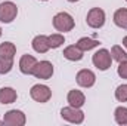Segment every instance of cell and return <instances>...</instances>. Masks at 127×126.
<instances>
[{
    "label": "cell",
    "mask_w": 127,
    "mask_h": 126,
    "mask_svg": "<svg viewBox=\"0 0 127 126\" xmlns=\"http://www.w3.org/2000/svg\"><path fill=\"white\" fill-rule=\"evenodd\" d=\"M53 27L61 33L71 31L74 28V19L69 13L66 12H59L53 16Z\"/></svg>",
    "instance_id": "6da1fadb"
},
{
    "label": "cell",
    "mask_w": 127,
    "mask_h": 126,
    "mask_svg": "<svg viewBox=\"0 0 127 126\" xmlns=\"http://www.w3.org/2000/svg\"><path fill=\"white\" fill-rule=\"evenodd\" d=\"M92 61H93V65H95L97 70L105 71V70H108V68L111 67V64H112L111 52H109L108 49H99L95 55H93Z\"/></svg>",
    "instance_id": "7a4b0ae2"
},
{
    "label": "cell",
    "mask_w": 127,
    "mask_h": 126,
    "mask_svg": "<svg viewBox=\"0 0 127 126\" xmlns=\"http://www.w3.org/2000/svg\"><path fill=\"white\" fill-rule=\"evenodd\" d=\"M18 15V7L13 1H3L0 3V21L4 24L12 22Z\"/></svg>",
    "instance_id": "3957f363"
},
{
    "label": "cell",
    "mask_w": 127,
    "mask_h": 126,
    "mask_svg": "<svg viewBox=\"0 0 127 126\" xmlns=\"http://www.w3.org/2000/svg\"><path fill=\"white\" fill-rule=\"evenodd\" d=\"M30 95H31V98L34 101H37L40 104H44V102H47L50 99L52 91L46 85H34L31 88V91H30Z\"/></svg>",
    "instance_id": "277c9868"
},
{
    "label": "cell",
    "mask_w": 127,
    "mask_h": 126,
    "mask_svg": "<svg viewBox=\"0 0 127 126\" xmlns=\"http://www.w3.org/2000/svg\"><path fill=\"white\" fill-rule=\"evenodd\" d=\"M87 25L92 28H100L105 24V12L100 7H92L87 13Z\"/></svg>",
    "instance_id": "5b68a950"
},
{
    "label": "cell",
    "mask_w": 127,
    "mask_h": 126,
    "mask_svg": "<svg viewBox=\"0 0 127 126\" xmlns=\"http://www.w3.org/2000/svg\"><path fill=\"white\" fill-rule=\"evenodd\" d=\"M61 116L62 119H65L66 122H71V123H83L84 120V113L80 110V108H75V107H64L61 110Z\"/></svg>",
    "instance_id": "8992f818"
},
{
    "label": "cell",
    "mask_w": 127,
    "mask_h": 126,
    "mask_svg": "<svg viewBox=\"0 0 127 126\" xmlns=\"http://www.w3.org/2000/svg\"><path fill=\"white\" fill-rule=\"evenodd\" d=\"M53 74V65L49 61H40V63L35 64L34 70H32V76H35L37 79H43V80H47L50 79Z\"/></svg>",
    "instance_id": "52a82bcc"
},
{
    "label": "cell",
    "mask_w": 127,
    "mask_h": 126,
    "mask_svg": "<svg viewBox=\"0 0 127 126\" xmlns=\"http://www.w3.org/2000/svg\"><path fill=\"white\" fill-rule=\"evenodd\" d=\"M25 122H27L25 114L19 110H10L3 117V123L7 126H24Z\"/></svg>",
    "instance_id": "ba28073f"
},
{
    "label": "cell",
    "mask_w": 127,
    "mask_h": 126,
    "mask_svg": "<svg viewBox=\"0 0 127 126\" xmlns=\"http://www.w3.org/2000/svg\"><path fill=\"white\" fill-rule=\"evenodd\" d=\"M75 79H77V83H78L81 88H92L96 82L95 73H93L92 70H87V68L80 70V71L77 73V77H75Z\"/></svg>",
    "instance_id": "9c48e42d"
},
{
    "label": "cell",
    "mask_w": 127,
    "mask_h": 126,
    "mask_svg": "<svg viewBox=\"0 0 127 126\" xmlns=\"http://www.w3.org/2000/svg\"><path fill=\"white\" fill-rule=\"evenodd\" d=\"M32 49L37 52V54H46L50 46H49V37L47 36H43V34H38L32 39Z\"/></svg>",
    "instance_id": "30bf717a"
},
{
    "label": "cell",
    "mask_w": 127,
    "mask_h": 126,
    "mask_svg": "<svg viewBox=\"0 0 127 126\" xmlns=\"http://www.w3.org/2000/svg\"><path fill=\"white\" fill-rule=\"evenodd\" d=\"M66 101L69 102V105H71V107L81 108V107L84 105V102H86V96H84V94H83L81 91L74 89V91H69V92H68Z\"/></svg>",
    "instance_id": "8fae6325"
},
{
    "label": "cell",
    "mask_w": 127,
    "mask_h": 126,
    "mask_svg": "<svg viewBox=\"0 0 127 126\" xmlns=\"http://www.w3.org/2000/svg\"><path fill=\"white\" fill-rule=\"evenodd\" d=\"M37 64V60L31 55H22L19 60V70L22 74H32V70Z\"/></svg>",
    "instance_id": "7c38bea8"
},
{
    "label": "cell",
    "mask_w": 127,
    "mask_h": 126,
    "mask_svg": "<svg viewBox=\"0 0 127 126\" xmlns=\"http://www.w3.org/2000/svg\"><path fill=\"white\" fill-rule=\"evenodd\" d=\"M64 57L68 61H80L83 58V51L77 48V45H71L64 49Z\"/></svg>",
    "instance_id": "4fadbf2b"
},
{
    "label": "cell",
    "mask_w": 127,
    "mask_h": 126,
    "mask_svg": "<svg viewBox=\"0 0 127 126\" xmlns=\"http://www.w3.org/2000/svg\"><path fill=\"white\" fill-rule=\"evenodd\" d=\"M18 98L16 91L12 88H1L0 89V102L1 104H12Z\"/></svg>",
    "instance_id": "5bb4252c"
},
{
    "label": "cell",
    "mask_w": 127,
    "mask_h": 126,
    "mask_svg": "<svg viewBox=\"0 0 127 126\" xmlns=\"http://www.w3.org/2000/svg\"><path fill=\"white\" fill-rule=\"evenodd\" d=\"M16 54V48L13 43L10 42H4L0 45V58H6V60H13Z\"/></svg>",
    "instance_id": "9a60e30c"
},
{
    "label": "cell",
    "mask_w": 127,
    "mask_h": 126,
    "mask_svg": "<svg viewBox=\"0 0 127 126\" xmlns=\"http://www.w3.org/2000/svg\"><path fill=\"white\" fill-rule=\"evenodd\" d=\"M96 46H99V40L90 39V37H81V39L77 42V48L81 49L83 52L90 51V49H93V48H96Z\"/></svg>",
    "instance_id": "2e32d148"
},
{
    "label": "cell",
    "mask_w": 127,
    "mask_h": 126,
    "mask_svg": "<svg viewBox=\"0 0 127 126\" xmlns=\"http://www.w3.org/2000/svg\"><path fill=\"white\" fill-rule=\"evenodd\" d=\"M114 22H115L117 27L127 28V9L121 7V9L115 10V13H114Z\"/></svg>",
    "instance_id": "e0dca14e"
},
{
    "label": "cell",
    "mask_w": 127,
    "mask_h": 126,
    "mask_svg": "<svg viewBox=\"0 0 127 126\" xmlns=\"http://www.w3.org/2000/svg\"><path fill=\"white\" fill-rule=\"evenodd\" d=\"M111 57H112V60H115V61H118V63L127 61V52L121 48V46H118V45L112 46V49H111Z\"/></svg>",
    "instance_id": "ac0fdd59"
},
{
    "label": "cell",
    "mask_w": 127,
    "mask_h": 126,
    "mask_svg": "<svg viewBox=\"0 0 127 126\" xmlns=\"http://www.w3.org/2000/svg\"><path fill=\"white\" fill-rule=\"evenodd\" d=\"M115 122L118 125H127V108L126 107H117L114 111Z\"/></svg>",
    "instance_id": "d6986e66"
},
{
    "label": "cell",
    "mask_w": 127,
    "mask_h": 126,
    "mask_svg": "<svg viewBox=\"0 0 127 126\" xmlns=\"http://www.w3.org/2000/svg\"><path fill=\"white\" fill-rule=\"evenodd\" d=\"M49 37V46L52 49H56L59 46H62V43H65V39H64L62 34L56 33V34H52V36H47Z\"/></svg>",
    "instance_id": "ffe728a7"
},
{
    "label": "cell",
    "mask_w": 127,
    "mask_h": 126,
    "mask_svg": "<svg viewBox=\"0 0 127 126\" xmlns=\"http://www.w3.org/2000/svg\"><path fill=\"white\" fill-rule=\"evenodd\" d=\"M13 67V60L0 58V74H7Z\"/></svg>",
    "instance_id": "44dd1931"
},
{
    "label": "cell",
    "mask_w": 127,
    "mask_h": 126,
    "mask_svg": "<svg viewBox=\"0 0 127 126\" xmlns=\"http://www.w3.org/2000/svg\"><path fill=\"white\" fill-rule=\"evenodd\" d=\"M115 98L120 102H126L127 101V85H120L115 89Z\"/></svg>",
    "instance_id": "7402d4cb"
},
{
    "label": "cell",
    "mask_w": 127,
    "mask_h": 126,
    "mask_svg": "<svg viewBox=\"0 0 127 126\" xmlns=\"http://www.w3.org/2000/svg\"><path fill=\"white\" fill-rule=\"evenodd\" d=\"M117 73H118V76H120L121 79H127V61H123V63H120Z\"/></svg>",
    "instance_id": "603a6c76"
},
{
    "label": "cell",
    "mask_w": 127,
    "mask_h": 126,
    "mask_svg": "<svg viewBox=\"0 0 127 126\" xmlns=\"http://www.w3.org/2000/svg\"><path fill=\"white\" fill-rule=\"evenodd\" d=\"M123 45H124V46L127 48V36L124 37V39H123Z\"/></svg>",
    "instance_id": "cb8c5ba5"
},
{
    "label": "cell",
    "mask_w": 127,
    "mask_h": 126,
    "mask_svg": "<svg viewBox=\"0 0 127 126\" xmlns=\"http://www.w3.org/2000/svg\"><path fill=\"white\" fill-rule=\"evenodd\" d=\"M68 1H71V3H75V1H78V0H68Z\"/></svg>",
    "instance_id": "d4e9b609"
},
{
    "label": "cell",
    "mask_w": 127,
    "mask_h": 126,
    "mask_svg": "<svg viewBox=\"0 0 127 126\" xmlns=\"http://www.w3.org/2000/svg\"><path fill=\"white\" fill-rule=\"evenodd\" d=\"M0 36H1V28H0Z\"/></svg>",
    "instance_id": "484cf974"
},
{
    "label": "cell",
    "mask_w": 127,
    "mask_h": 126,
    "mask_svg": "<svg viewBox=\"0 0 127 126\" xmlns=\"http://www.w3.org/2000/svg\"><path fill=\"white\" fill-rule=\"evenodd\" d=\"M1 123H3V122H1V120H0V125H1Z\"/></svg>",
    "instance_id": "4316f807"
},
{
    "label": "cell",
    "mask_w": 127,
    "mask_h": 126,
    "mask_svg": "<svg viewBox=\"0 0 127 126\" xmlns=\"http://www.w3.org/2000/svg\"><path fill=\"white\" fill-rule=\"evenodd\" d=\"M41 1H47V0H41Z\"/></svg>",
    "instance_id": "83f0119b"
},
{
    "label": "cell",
    "mask_w": 127,
    "mask_h": 126,
    "mask_svg": "<svg viewBox=\"0 0 127 126\" xmlns=\"http://www.w3.org/2000/svg\"><path fill=\"white\" fill-rule=\"evenodd\" d=\"M126 1H127V0H126Z\"/></svg>",
    "instance_id": "f1b7e54d"
}]
</instances>
